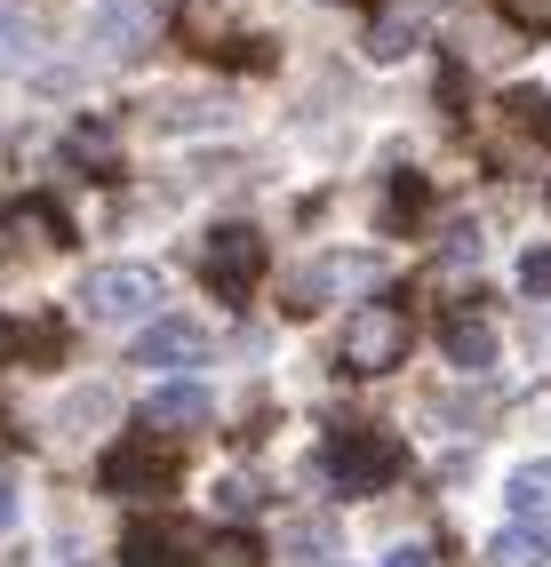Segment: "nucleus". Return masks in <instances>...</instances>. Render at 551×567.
<instances>
[{
	"label": "nucleus",
	"instance_id": "nucleus-1",
	"mask_svg": "<svg viewBox=\"0 0 551 567\" xmlns=\"http://www.w3.org/2000/svg\"><path fill=\"white\" fill-rule=\"evenodd\" d=\"M399 464H408V447H399V432H384V424H344V432H328V447H320V472H328V487H344V496H376V487H392Z\"/></svg>",
	"mask_w": 551,
	"mask_h": 567
},
{
	"label": "nucleus",
	"instance_id": "nucleus-2",
	"mask_svg": "<svg viewBox=\"0 0 551 567\" xmlns=\"http://www.w3.org/2000/svg\"><path fill=\"white\" fill-rule=\"evenodd\" d=\"M160 305V272L153 264H96V272L81 280V312L96 328H136V320H153Z\"/></svg>",
	"mask_w": 551,
	"mask_h": 567
},
{
	"label": "nucleus",
	"instance_id": "nucleus-3",
	"mask_svg": "<svg viewBox=\"0 0 551 567\" xmlns=\"http://www.w3.org/2000/svg\"><path fill=\"white\" fill-rule=\"evenodd\" d=\"M408 344H416L408 305H360L352 328H344V344H336V360H344V375H384V368L408 360Z\"/></svg>",
	"mask_w": 551,
	"mask_h": 567
},
{
	"label": "nucleus",
	"instance_id": "nucleus-4",
	"mask_svg": "<svg viewBox=\"0 0 551 567\" xmlns=\"http://www.w3.org/2000/svg\"><path fill=\"white\" fill-rule=\"evenodd\" d=\"M200 280L225 296V305H248V288L264 280V240H256L248 224H216L200 240Z\"/></svg>",
	"mask_w": 551,
	"mask_h": 567
},
{
	"label": "nucleus",
	"instance_id": "nucleus-5",
	"mask_svg": "<svg viewBox=\"0 0 551 567\" xmlns=\"http://www.w3.org/2000/svg\"><path fill=\"white\" fill-rule=\"evenodd\" d=\"M160 32V0H96L89 9V49L96 56H144Z\"/></svg>",
	"mask_w": 551,
	"mask_h": 567
},
{
	"label": "nucleus",
	"instance_id": "nucleus-6",
	"mask_svg": "<svg viewBox=\"0 0 551 567\" xmlns=\"http://www.w3.org/2000/svg\"><path fill=\"white\" fill-rule=\"evenodd\" d=\"M360 288H376V256H320L288 280V312H320V305L360 296Z\"/></svg>",
	"mask_w": 551,
	"mask_h": 567
},
{
	"label": "nucleus",
	"instance_id": "nucleus-7",
	"mask_svg": "<svg viewBox=\"0 0 551 567\" xmlns=\"http://www.w3.org/2000/svg\"><path fill=\"white\" fill-rule=\"evenodd\" d=\"M104 487H113V496H168L176 487L168 440H121L113 456H104Z\"/></svg>",
	"mask_w": 551,
	"mask_h": 567
},
{
	"label": "nucleus",
	"instance_id": "nucleus-8",
	"mask_svg": "<svg viewBox=\"0 0 551 567\" xmlns=\"http://www.w3.org/2000/svg\"><path fill=\"white\" fill-rule=\"evenodd\" d=\"M496 136H503L511 161L551 153V96H543V89H511V96L496 104Z\"/></svg>",
	"mask_w": 551,
	"mask_h": 567
},
{
	"label": "nucleus",
	"instance_id": "nucleus-9",
	"mask_svg": "<svg viewBox=\"0 0 551 567\" xmlns=\"http://www.w3.org/2000/svg\"><path fill=\"white\" fill-rule=\"evenodd\" d=\"M121 559L128 567H200V536H184L176 519H136L121 536Z\"/></svg>",
	"mask_w": 551,
	"mask_h": 567
},
{
	"label": "nucleus",
	"instance_id": "nucleus-10",
	"mask_svg": "<svg viewBox=\"0 0 551 567\" xmlns=\"http://www.w3.org/2000/svg\"><path fill=\"white\" fill-rule=\"evenodd\" d=\"M128 360L136 368H193V360H208V328L200 320H153Z\"/></svg>",
	"mask_w": 551,
	"mask_h": 567
},
{
	"label": "nucleus",
	"instance_id": "nucleus-11",
	"mask_svg": "<svg viewBox=\"0 0 551 567\" xmlns=\"http://www.w3.org/2000/svg\"><path fill=\"white\" fill-rule=\"evenodd\" d=\"M216 415L208 384H160L153 400H144V424H153V440H176V432H200Z\"/></svg>",
	"mask_w": 551,
	"mask_h": 567
},
{
	"label": "nucleus",
	"instance_id": "nucleus-12",
	"mask_svg": "<svg viewBox=\"0 0 551 567\" xmlns=\"http://www.w3.org/2000/svg\"><path fill=\"white\" fill-rule=\"evenodd\" d=\"M439 352H448L456 368H496V328L480 312H448L439 320Z\"/></svg>",
	"mask_w": 551,
	"mask_h": 567
},
{
	"label": "nucleus",
	"instance_id": "nucleus-13",
	"mask_svg": "<svg viewBox=\"0 0 551 567\" xmlns=\"http://www.w3.org/2000/svg\"><path fill=\"white\" fill-rule=\"evenodd\" d=\"M503 504H511V519H520V527H543V519H551V456L511 472V480H503Z\"/></svg>",
	"mask_w": 551,
	"mask_h": 567
},
{
	"label": "nucleus",
	"instance_id": "nucleus-14",
	"mask_svg": "<svg viewBox=\"0 0 551 567\" xmlns=\"http://www.w3.org/2000/svg\"><path fill=\"white\" fill-rule=\"evenodd\" d=\"M543 559H551L543 527H503V536L488 544V567H543Z\"/></svg>",
	"mask_w": 551,
	"mask_h": 567
},
{
	"label": "nucleus",
	"instance_id": "nucleus-15",
	"mask_svg": "<svg viewBox=\"0 0 551 567\" xmlns=\"http://www.w3.org/2000/svg\"><path fill=\"white\" fill-rule=\"evenodd\" d=\"M32 49H41V32H32L9 0H0V81H9V72H24L32 64Z\"/></svg>",
	"mask_w": 551,
	"mask_h": 567
},
{
	"label": "nucleus",
	"instance_id": "nucleus-16",
	"mask_svg": "<svg viewBox=\"0 0 551 567\" xmlns=\"http://www.w3.org/2000/svg\"><path fill=\"white\" fill-rule=\"evenodd\" d=\"M200 567H264V551L240 527H216V536H200Z\"/></svg>",
	"mask_w": 551,
	"mask_h": 567
},
{
	"label": "nucleus",
	"instance_id": "nucleus-17",
	"mask_svg": "<svg viewBox=\"0 0 551 567\" xmlns=\"http://www.w3.org/2000/svg\"><path fill=\"white\" fill-rule=\"evenodd\" d=\"M408 49H416V17H384L376 32H367V56H376V64L408 56Z\"/></svg>",
	"mask_w": 551,
	"mask_h": 567
},
{
	"label": "nucleus",
	"instance_id": "nucleus-18",
	"mask_svg": "<svg viewBox=\"0 0 551 567\" xmlns=\"http://www.w3.org/2000/svg\"><path fill=\"white\" fill-rule=\"evenodd\" d=\"M72 161H81V168H96V176H104V168H113V136H104L96 121H81V128H72Z\"/></svg>",
	"mask_w": 551,
	"mask_h": 567
},
{
	"label": "nucleus",
	"instance_id": "nucleus-19",
	"mask_svg": "<svg viewBox=\"0 0 551 567\" xmlns=\"http://www.w3.org/2000/svg\"><path fill=\"white\" fill-rule=\"evenodd\" d=\"M416 216H424V184H416V176H399V184H392V200H384V224H392V233H408Z\"/></svg>",
	"mask_w": 551,
	"mask_h": 567
},
{
	"label": "nucleus",
	"instance_id": "nucleus-20",
	"mask_svg": "<svg viewBox=\"0 0 551 567\" xmlns=\"http://www.w3.org/2000/svg\"><path fill=\"white\" fill-rule=\"evenodd\" d=\"M56 328H0V352H56Z\"/></svg>",
	"mask_w": 551,
	"mask_h": 567
},
{
	"label": "nucleus",
	"instance_id": "nucleus-21",
	"mask_svg": "<svg viewBox=\"0 0 551 567\" xmlns=\"http://www.w3.org/2000/svg\"><path fill=\"white\" fill-rule=\"evenodd\" d=\"M520 288L528 296H551V248H528L520 256Z\"/></svg>",
	"mask_w": 551,
	"mask_h": 567
},
{
	"label": "nucleus",
	"instance_id": "nucleus-22",
	"mask_svg": "<svg viewBox=\"0 0 551 567\" xmlns=\"http://www.w3.org/2000/svg\"><path fill=\"white\" fill-rule=\"evenodd\" d=\"M496 9L511 24H528V32H551V0H496Z\"/></svg>",
	"mask_w": 551,
	"mask_h": 567
},
{
	"label": "nucleus",
	"instance_id": "nucleus-23",
	"mask_svg": "<svg viewBox=\"0 0 551 567\" xmlns=\"http://www.w3.org/2000/svg\"><path fill=\"white\" fill-rule=\"evenodd\" d=\"M480 256V224H448V264H471Z\"/></svg>",
	"mask_w": 551,
	"mask_h": 567
},
{
	"label": "nucleus",
	"instance_id": "nucleus-24",
	"mask_svg": "<svg viewBox=\"0 0 551 567\" xmlns=\"http://www.w3.org/2000/svg\"><path fill=\"white\" fill-rule=\"evenodd\" d=\"M384 567H432V551H424V544H399V551H392Z\"/></svg>",
	"mask_w": 551,
	"mask_h": 567
},
{
	"label": "nucleus",
	"instance_id": "nucleus-25",
	"mask_svg": "<svg viewBox=\"0 0 551 567\" xmlns=\"http://www.w3.org/2000/svg\"><path fill=\"white\" fill-rule=\"evenodd\" d=\"M9 519H17V480L0 472V527H9Z\"/></svg>",
	"mask_w": 551,
	"mask_h": 567
},
{
	"label": "nucleus",
	"instance_id": "nucleus-26",
	"mask_svg": "<svg viewBox=\"0 0 551 567\" xmlns=\"http://www.w3.org/2000/svg\"><path fill=\"white\" fill-rule=\"evenodd\" d=\"M200 9H216V0H200Z\"/></svg>",
	"mask_w": 551,
	"mask_h": 567
}]
</instances>
